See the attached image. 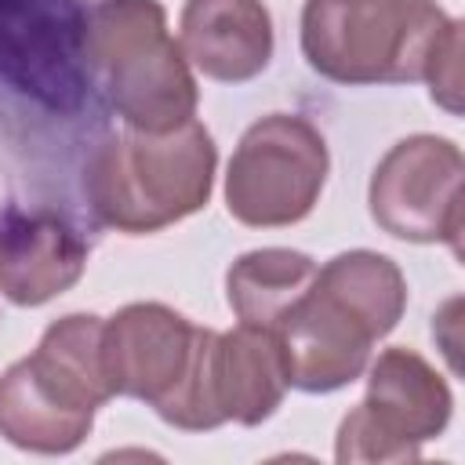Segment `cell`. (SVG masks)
<instances>
[{
  "label": "cell",
  "mask_w": 465,
  "mask_h": 465,
  "mask_svg": "<svg viewBox=\"0 0 465 465\" xmlns=\"http://www.w3.org/2000/svg\"><path fill=\"white\" fill-rule=\"evenodd\" d=\"M403 302L407 283L389 258L374 251L331 258L272 327L287 356L291 385L331 392L360 378L371 345L396 327Z\"/></svg>",
  "instance_id": "6da1fadb"
},
{
  "label": "cell",
  "mask_w": 465,
  "mask_h": 465,
  "mask_svg": "<svg viewBox=\"0 0 465 465\" xmlns=\"http://www.w3.org/2000/svg\"><path fill=\"white\" fill-rule=\"evenodd\" d=\"M214 142L203 124L185 120L174 131H127L102 142L87 163L84 193L91 211L124 232L163 229L211 196Z\"/></svg>",
  "instance_id": "7a4b0ae2"
},
{
  "label": "cell",
  "mask_w": 465,
  "mask_h": 465,
  "mask_svg": "<svg viewBox=\"0 0 465 465\" xmlns=\"http://www.w3.org/2000/svg\"><path fill=\"white\" fill-rule=\"evenodd\" d=\"M113 396L102 371V320L65 316L47 327L36 352L0 378V432L25 450H73Z\"/></svg>",
  "instance_id": "3957f363"
},
{
  "label": "cell",
  "mask_w": 465,
  "mask_h": 465,
  "mask_svg": "<svg viewBox=\"0 0 465 465\" xmlns=\"http://www.w3.org/2000/svg\"><path fill=\"white\" fill-rule=\"evenodd\" d=\"M214 338L167 305H127L102 323L105 381L113 392L145 400L178 429H214L222 425L211 392Z\"/></svg>",
  "instance_id": "277c9868"
},
{
  "label": "cell",
  "mask_w": 465,
  "mask_h": 465,
  "mask_svg": "<svg viewBox=\"0 0 465 465\" xmlns=\"http://www.w3.org/2000/svg\"><path fill=\"white\" fill-rule=\"evenodd\" d=\"M87 65L102 73L113 109L149 134L193 120L196 84L156 0H105L87 15Z\"/></svg>",
  "instance_id": "5b68a950"
},
{
  "label": "cell",
  "mask_w": 465,
  "mask_h": 465,
  "mask_svg": "<svg viewBox=\"0 0 465 465\" xmlns=\"http://www.w3.org/2000/svg\"><path fill=\"white\" fill-rule=\"evenodd\" d=\"M447 25L432 0H309L302 51L338 84H403L425 76Z\"/></svg>",
  "instance_id": "8992f818"
},
{
  "label": "cell",
  "mask_w": 465,
  "mask_h": 465,
  "mask_svg": "<svg viewBox=\"0 0 465 465\" xmlns=\"http://www.w3.org/2000/svg\"><path fill=\"white\" fill-rule=\"evenodd\" d=\"M327 178V145L320 131L291 113L251 124L229 160L225 200L243 225L302 222Z\"/></svg>",
  "instance_id": "52a82bcc"
},
{
  "label": "cell",
  "mask_w": 465,
  "mask_h": 465,
  "mask_svg": "<svg viewBox=\"0 0 465 465\" xmlns=\"http://www.w3.org/2000/svg\"><path fill=\"white\" fill-rule=\"evenodd\" d=\"M87 11L76 0H0V80L51 113L87 102Z\"/></svg>",
  "instance_id": "ba28073f"
},
{
  "label": "cell",
  "mask_w": 465,
  "mask_h": 465,
  "mask_svg": "<svg viewBox=\"0 0 465 465\" xmlns=\"http://www.w3.org/2000/svg\"><path fill=\"white\" fill-rule=\"evenodd\" d=\"M450 392L411 349H389L371 371L367 400L341 421L338 458H418V443L443 432Z\"/></svg>",
  "instance_id": "9c48e42d"
},
{
  "label": "cell",
  "mask_w": 465,
  "mask_h": 465,
  "mask_svg": "<svg viewBox=\"0 0 465 465\" xmlns=\"http://www.w3.org/2000/svg\"><path fill=\"white\" fill-rule=\"evenodd\" d=\"M371 214L400 240H447L461 232V153L447 138L418 134L396 142L371 178Z\"/></svg>",
  "instance_id": "30bf717a"
},
{
  "label": "cell",
  "mask_w": 465,
  "mask_h": 465,
  "mask_svg": "<svg viewBox=\"0 0 465 465\" xmlns=\"http://www.w3.org/2000/svg\"><path fill=\"white\" fill-rule=\"evenodd\" d=\"M87 243L54 211H18L0 214V294L15 305H40L84 272Z\"/></svg>",
  "instance_id": "8fae6325"
},
{
  "label": "cell",
  "mask_w": 465,
  "mask_h": 465,
  "mask_svg": "<svg viewBox=\"0 0 465 465\" xmlns=\"http://www.w3.org/2000/svg\"><path fill=\"white\" fill-rule=\"evenodd\" d=\"M178 47L203 76L243 84L269 65L272 22L262 0H189Z\"/></svg>",
  "instance_id": "7c38bea8"
},
{
  "label": "cell",
  "mask_w": 465,
  "mask_h": 465,
  "mask_svg": "<svg viewBox=\"0 0 465 465\" xmlns=\"http://www.w3.org/2000/svg\"><path fill=\"white\" fill-rule=\"evenodd\" d=\"M291 385L283 345L272 331L240 323L214 338L211 349V392L222 421L258 425L265 421Z\"/></svg>",
  "instance_id": "4fadbf2b"
},
{
  "label": "cell",
  "mask_w": 465,
  "mask_h": 465,
  "mask_svg": "<svg viewBox=\"0 0 465 465\" xmlns=\"http://www.w3.org/2000/svg\"><path fill=\"white\" fill-rule=\"evenodd\" d=\"M316 280V262L302 251L287 247H265L243 254L229 269V305L240 316V323L272 331L283 312L309 291Z\"/></svg>",
  "instance_id": "5bb4252c"
}]
</instances>
